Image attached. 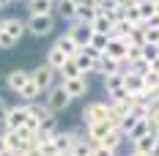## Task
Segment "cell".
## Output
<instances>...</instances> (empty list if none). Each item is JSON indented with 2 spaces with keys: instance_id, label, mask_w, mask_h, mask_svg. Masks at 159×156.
<instances>
[{
  "instance_id": "cell-1",
  "label": "cell",
  "mask_w": 159,
  "mask_h": 156,
  "mask_svg": "<svg viewBox=\"0 0 159 156\" xmlns=\"http://www.w3.org/2000/svg\"><path fill=\"white\" fill-rule=\"evenodd\" d=\"M82 121L85 126H93V123H107L110 121V101L99 99V101H91L88 107L82 109Z\"/></svg>"
},
{
  "instance_id": "cell-2",
  "label": "cell",
  "mask_w": 159,
  "mask_h": 156,
  "mask_svg": "<svg viewBox=\"0 0 159 156\" xmlns=\"http://www.w3.org/2000/svg\"><path fill=\"white\" fill-rule=\"evenodd\" d=\"M28 104H16V107H8L6 109V115H3V131H16V129H22V126L28 123Z\"/></svg>"
},
{
  "instance_id": "cell-3",
  "label": "cell",
  "mask_w": 159,
  "mask_h": 156,
  "mask_svg": "<svg viewBox=\"0 0 159 156\" xmlns=\"http://www.w3.org/2000/svg\"><path fill=\"white\" fill-rule=\"evenodd\" d=\"M25 30L41 38V36H49L55 30V16H25Z\"/></svg>"
},
{
  "instance_id": "cell-4",
  "label": "cell",
  "mask_w": 159,
  "mask_h": 156,
  "mask_svg": "<svg viewBox=\"0 0 159 156\" xmlns=\"http://www.w3.org/2000/svg\"><path fill=\"white\" fill-rule=\"evenodd\" d=\"M44 104H47V109L52 112V115H58V112H63V109H69V104H71V99H69V93H66L61 85H55L49 93H44Z\"/></svg>"
},
{
  "instance_id": "cell-5",
  "label": "cell",
  "mask_w": 159,
  "mask_h": 156,
  "mask_svg": "<svg viewBox=\"0 0 159 156\" xmlns=\"http://www.w3.org/2000/svg\"><path fill=\"white\" fill-rule=\"evenodd\" d=\"M30 79L36 82V88L41 91V93H49L52 88H55V71L49 69L47 63H41V66H36L30 71Z\"/></svg>"
},
{
  "instance_id": "cell-6",
  "label": "cell",
  "mask_w": 159,
  "mask_h": 156,
  "mask_svg": "<svg viewBox=\"0 0 159 156\" xmlns=\"http://www.w3.org/2000/svg\"><path fill=\"white\" fill-rule=\"evenodd\" d=\"M61 88H63L66 93H69V99L74 101V99H82V96L88 93V77H74V79H63L61 82Z\"/></svg>"
},
{
  "instance_id": "cell-7",
  "label": "cell",
  "mask_w": 159,
  "mask_h": 156,
  "mask_svg": "<svg viewBox=\"0 0 159 156\" xmlns=\"http://www.w3.org/2000/svg\"><path fill=\"white\" fill-rule=\"evenodd\" d=\"M0 30L3 33H8L14 41H19L22 36H25V19L22 16H6V19H0Z\"/></svg>"
},
{
  "instance_id": "cell-8",
  "label": "cell",
  "mask_w": 159,
  "mask_h": 156,
  "mask_svg": "<svg viewBox=\"0 0 159 156\" xmlns=\"http://www.w3.org/2000/svg\"><path fill=\"white\" fill-rule=\"evenodd\" d=\"M126 52H129V41L126 38H115V36H110V44H107V49H104V55L112 58V60H118V63H124L126 60Z\"/></svg>"
},
{
  "instance_id": "cell-9",
  "label": "cell",
  "mask_w": 159,
  "mask_h": 156,
  "mask_svg": "<svg viewBox=\"0 0 159 156\" xmlns=\"http://www.w3.org/2000/svg\"><path fill=\"white\" fill-rule=\"evenodd\" d=\"M66 33H69V36L77 41V47H88V44H91V36H93L91 25H82V22H71Z\"/></svg>"
},
{
  "instance_id": "cell-10",
  "label": "cell",
  "mask_w": 159,
  "mask_h": 156,
  "mask_svg": "<svg viewBox=\"0 0 159 156\" xmlns=\"http://www.w3.org/2000/svg\"><path fill=\"white\" fill-rule=\"evenodd\" d=\"M28 16H55V0H25Z\"/></svg>"
},
{
  "instance_id": "cell-11",
  "label": "cell",
  "mask_w": 159,
  "mask_h": 156,
  "mask_svg": "<svg viewBox=\"0 0 159 156\" xmlns=\"http://www.w3.org/2000/svg\"><path fill=\"white\" fill-rule=\"evenodd\" d=\"M28 79H30V71H25V69H14V71L6 74V88H8L11 93H19V91L25 88Z\"/></svg>"
},
{
  "instance_id": "cell-12",
  "label": "cell",
  "mask_w": 159,
  "mask_h": 156,
  "mask_svg": "<svg viewBox=\"0 0 159 156\" xmlns=\"http://www.w3.org/2000/svg\"><path fill=\"white\" fill-rule=\"evenodd\" d=\"M124 91L129 96H140L145 93V79L140 74H134V71H124Z\"/></svg>"
},
{
  "instance_id": "cell-13",
  "label": "cell",
  "mask_w": 159,
  "mask_h": 156,
  "mask_svg": "<svg viewBox=\"0 0 159 156\" xmlns=\"http://www.w3.org/2000/svg\"><path fill=\"white\" fill-rule=\"evenodd\" d=\"M134 145V151L137 154H145V156H154L159 151V137H157V131H151V134H145V137H140L137 142H132Z\"/></svg>"
},
{
  "instance_id": "cell-14",
  "label": "cell",
  "mask_w": 159,
  "mask_h": 156,
  "mask_svg": "<svg viewBox=\"0 0 159 156\" xmlns=\"http://www.w3.org/2000/svg\"><path fill=\"white\" fill-rule=\"evenodd\" d=\"M110 131H115V123H110V121L107 123H93V126H88V140L93 142V145H102Z\"/></svg>"
},
{
  "instance_id": "cell-15",
  "label": "cell",
  "mask_w": 159,
  "mask_h": 156,
  "mask_svg": "<svg viewBox=\"0 0 159 156\" xmlns=\"http://www.w3.org/2000/svg\"><path fill=\"white\" fill-rule=\"evenodd\" d=\"M55 16L66 19L69 25L77 22V3H71V0H55Z\"/></svg>"
},
{
  "instance_id": "cell-16",
  "label": "cell",
  "mask_w": 159,
  "mask_h": 156,
  "mask_svg": "<svg viewBox=\"0 0 159 156\" xmlns=\"http://www.w3.org/2000/svg\"><path fill=\"white\" fill-rule=\"evenodd\" d=\"M112 28H115V19L107 14H96L93 22H91V30L99 33V36H112Z\"/></svg>"
},
{
  "instance_id": "cell-17",
  "label": "cell",
  "mask_w": 159,
  "mask_h": 156,
  "mask_svg": "<svg viewBox=\"0 0 159 156\" xmlns=\"http://www.w3.org/2000/svg\"><path fill=\"white\" fill-rule=\"evenodd\" d=\"M55 47L63 52L66 58H77L80 55V47H77V41L69 36V33H63V36H58V41H55Z\"/></svg>"
},
{
  "instance_id": "cell-18",
  "label": "cell",
  "mask_w": 159,
  "mask_h": 156,
  "mask_svg": "<svg viewBox=\"0 0 159 156\" xmlns=\"http://www.w3.org/2000/svg\"><path fill=\"white\" fill-rule=\"evenodd\" d=\"M96 74H102V79L112 77V74H121V63L112 60V58H107V55H102V60H99V66H96Z\"/></svg>"
},
{
  "instance_id": "cell-19",
  "label": "cell",
  "mask_w": 159,
  "mask_h": 156,
  "mask_svg": "<svg viewBox=\"0 0 159 156\" xmlns=\"http://www.w3.org/2000/svg\"><path fill=\"white\" fill-rule=\"evenodd\" d=\"M69 60V58H66L63 52H61V49L55 47V44H52V47H49V52H47V58H44V63H47L49 69H52V71H55V74H58V71H61V69H63V63Z\"/></svg>"
},
{
  "instance_id": "cell-20",
  "label": "cell",
  "mask_w": 159,
  "mask_h": 156,
  "mask_svg": "<svg viewBox=\"0 0 159 156\" xmlns=\"http://www.w3.org/2000/svg\"><path fill=\"white\" fill-rule=\"evenodd\" d=\"M16 96L22 99V104H33V101H39L41 91L36 88V82H33V79H28V82H25V88H22V91H19Z\"/></svg>"
},
{
  "instance_id": "cell-21",
  "label": "cell",
  "mask_w": 159,
  "mask_h": 156,
  "mask_svg": "<svg viewBox=\"0 0 159 156\" xmlns=\"http://www.w3.org/2000/svg\"><path fill=\"white\" fill-rule=\"evenodd\" d=\"M151 131H154V126H151V121H148V118H143V121H137V126H134V129H132V131L126 134V140L137 142L140 137H145V134H151Z\"/></svg>"
},
{
  "instance_id": "cell-22",
  "label": "cell",
  "mask_w": 159,
  "mask_h": 156,
  "mask_svg": "<svg viewBox=\"0 0 159 156\" xmlns=\"http://www.w3.org/2000/svg\"><path fill=\"white\" fill-rule=\"evenodd\" d=\"M93 16H96V8H93V3H91V0L77 6V22H82V25H91V22H93Z\"/></svg>"
},
{
  "instance_id": "cell-23",
  "label": "cell",
  "mask_w": 159,
  "mask_h": 156,
  "mask_svg": "<svg viewBox=\"0 0 159 156\" xmlns=\"http://www.w3.org/2000/svg\"><path fill=\"white\" fill-rule=\"evenodd\" d=\"M58 74H61V77H63V79L85 77V74H82V71H80V66H77V60H74V58H69V60L63 63V69H61V71H58Z\"/></svg>"
},
{
  "instance_id": "cell-24",
  "label": "cell",
  "mask_w": 159,
  "mask_h": 156,
  "mask_svg": "<svg viewBox=\"0 0 159 156\" xmlns=\"http://www.w3.org/2000/svg\"><path fill=\"white\" fill-rule=\"evenodd\" d=\"M121 140H124V134L115 129V131H110V134H107V140L102 142V148H107V151H118V148H121Z\"/></svg>"
},
{
  "instance_id": "cell-25",
  "label": "cell",
  "mask_w": 159,
  "mask_h": 156,
  "mask_svg": "<svg viewBox=\"0 0 159 156\" xmlns=\"http://www.w3.org/2000/svg\"><path fill=\"white\" fill-rule=\"evenodd\" d=\"M137 8H140V16L145 19H151V16H157V6H154V0H137Z\"/></svg>"
},
{
  "instance_id": "cell-26",
  "label": "cell",
  "mask_w": 159,
  "mask_h": 156,
  "mask_svg": "<svg viewBox=\"0 0 159 156\" xmlns=\"http://www.w3.org/2000/svg\"><path fill=\"white\" fill-rule=\"evenodd\" d=\"M74 60H77L80 71H82L85 77H88V74H93V71H96V66H99V63H96V60H91V58H85V55H77Z\"/></svg>"
},
{
  "instance_id": "cell-27",
  "label": "cell",
  "mask_w": 159,
  "mask_h": 156,
  "mask_svg": "<svg viewBox=\"0 0 159 156\" xmlns=\"http://www.w3.org/2000/svg\"><path fill=\"white\" fill-rule=\"evenodd\" d=\"M126 41L132 44V47H143V44H145V30L140 28V25H137L134 30L129 33V38H126Z\"/></svg>"
},
{
  "instance_id": "cell-28",
  "label": "cell",
  "mask_w": 159,
  "mask_h": 156,
  "mask_svg": "<svg viewBox=\"0 0 159 156\" xmlns=\"http://www.w3.org/2000/svg\"><path fill=\"white\" fill-rule=\"evenodd\" d=\"M107 44H110V36H99V33H93V36H91V47H93L96 52H102V55H104Z\"/></svg>"
},
{
  "instance_id": "cell-29",
  "label": "cell",
  "mask_w": 159,
  "mask_h": 156,
  "mask_svg": "<svg viewBox=\"0 0 159 156\" xmlns=\"http://www.w3.org/2000/svg\"><path fill=\"white\" fill-rule=\"evenodd\" d=\"M115 88H124V74H112V77H104V91L110 93Z\"/></svg>"
},
{
  "instance_id": "cell-30",
  "label": "cell",
  "mask_w": 159,
  "mask_h": 156,
  "mask_svg": "<svg viewBox=\"0 0 159 156\" xmlns=\"http://www.w3.org/2000/svg\"><path fill=\"white\" fill-rule=\"evenodd\" d=\"M143 58L148 63L159 60V44H143Z\"/></svg>"
},
{
  "instance_id": "cell-31",
  "label": "cell",
  "mask_w": 159,
  "mask_h": 156,
  "mask_svg": "<svg viewBox=\"0 0 159 156\" xmlns=\"http://www.w3.org/2000/svg\"><path fill=\"white\" fill-rule=\"evenodd\" d=\"M143 30H145V44H159V28H143Z\"/></svg>"
},
{
  "instance_id": "cell-32",
  "label": "cell",
  "mask_w": 159,
  "mask_h": 156,
  "mask_svg": "<svg viewBox=\"0 0 159 156\" xmlns=\"http://www.w3.org/2000/svg\"><path fill=\"white\" fill-rule=\"evenodd\" d=\"M80 55H85V58H91V60H102V52H96L93 47H91V44H88V47H80Z\"/></svg>"
},
{
  "instance_id": "cell-33",
  "label": "cell",
  "mask_w": 159,
  "mask_h": 156,
  "mask_svg": "<svg viewBox=\"0 0 159 156\" xmlns=\"http://www.w3.org/2000/svg\"><path fill=\"white\" fill-rule=\"evenodd\" d=\"M14 47H16V41L11 38V36H8V33H3V30H0V49H14Z\"/></svg>"
},
{
  "instance_id": "cell-34",
  "label": "cell",
  "mask_w": 159,
  "mask_h": 156,
  "mask_svg": "<svg viewBox=\"0 0 159 156\" xmlns=\"http://www.w3.org/2000/svg\"><path fill=\"white\" fill-rule=\"evenodd\" d=\"M93 156H115V151H107L102 145H93Z\"/></svg>"
},
{
  "instance_id": "cell-35",
  "label": "cell",
  "mask_w": 159,
  "mask_h": 156,
  "mask_svg": "<svg viewBox=\"0 0 159 156\" xmlns=\"http://www.w3.org/2000/svg\"><path fill=\"white\" fill-rule=\"evenodd\" d=\"M143 28H159V16H151V19H145Z\"/></svg>"
},
{
  "instance_id": "cell-36",
  "label": "cell",
  "mask_w": 159,
  "mask_h": 156,
  "mask_svg": "<svg viewBox=\"0 0 159 156\" xmlns=\"http://www.w3.org/2000/svg\"><path fill=\"white\" fill-rule=\"evenodd\" d=\"M112 3H115V6H118V8H126V6H134V3H137V0H112Z\"/></svg>"
},
{
  "instance_id": "cell-37",
  "label": "cell",
  "mask_w": 159,
  "mask_h": 156,
  "mask_svg": "<svg viewBox=\"0 0 159 156\" xmlns=\"http://www.w3.org/2000/svg\"><path fill=\"white\" fill-rule=\"evenodd\" d=\"M6 109H8V104H6V101L0 99V121H3V115H6Z\"/></svg>"
},
{
  "instance_id": "cell-38",
  "label": "cell",
  "mask_w": 159,
  "mask_h": 156,
  "mask_svg": "<svg viewBox=\"0 0 159 156\" xmlns=\"http://www.w3.org/2000/svg\"><path fill=\"white\" fill-rule=\"evenodd\" d=\"M0 154L6 156V140H3V131H0Z\"/></svg>"
},
{
  "instance_id": "cell-39",
  "label": "cell",
  "mask_w": 159,
  "mask_h": 156,
  "mask_svg": "<svg viewBox=\"0 0 159 156\" xmlns=\"http://www.w3.org/2000/svg\"><path fill=\"white\" fill-rule=\"evenodd\" d=\"M8 3H14V0H0V6H8Z\"/></svg>"
},
{
  "instance_id": "cell-40",
  "label": "cell",
  "mask_w": 159,
  "mask_h": 156,
  "mask_svg": "<svg viewBox=\"0 0 159 156\" xmlns=\"http://www.w3.org/2000/svg\"><path fill=\"white\" fill-rule=\"evenodd\" d=\"M154 6H157V16H159V0H154Z\"/></svg>"
},
{
  "instance_id": "cell-41",
  "label": "cell",
  "mask_w": 159,
  "mask_h": 156,
  "mask_svg": "<svg viewBox=\"0 0 159 156\" xmlns=\"http://www.w3.org/2000/svg\"><path fill=\"white\" fill-rule=\"evenodd\" d=\"M129 156H145V154H137V151H132V154H129Z\"/></svg>"
},
{
  "instance_id": "cell-42",
  "label": "cell",
  "mask_w": 159,
  "mask_h": 156,
  "mask_svg": "<svg viewBox=\"0 0 159 156\" xmlns=\"http://www.w3.org/2000/svg\"><path fill=\"white\" fill-rule=\"evenodd\" d=\"M0 11H3V6H0Z\"/></svg>"
},
{
  "instance_id": "cell-43",
  "label": "cell",
  "mask_w": 159,
  "mask_h": 156,
  "mask_svg": "<svg viewBox=\"0 0 159 156\" xmlns=\"http://www.w3.org/2000/svg\"><path fill=\"white\" fill-rule=\"evenodd\" d=\"M14 3H16V0H14Z\"/></svg>"
},
{
  "instance_id": "cell-44",
  "label": "cell",
  "mask_w": 159,
  "mask_h": 156,
  "mask_svg": "<svg viewBox=\"0 0 159 156\" xmlns=\"http://www.w3.org/2000/svg\"><path fill=\"white\" fill-rule=\"evenodd\" d=\"M0 156H3V154H0Z\"/></svg>"
}]
</instances>
